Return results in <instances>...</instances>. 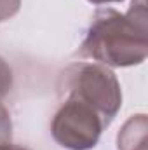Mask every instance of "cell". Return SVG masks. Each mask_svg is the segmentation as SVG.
I'll use <instances>...</instances> for the list:
<instances>
[{
    "label": "cell",
    "mask_w": 148,
    "mask_h": 150,
    "mask_svg": "<svg viewBox=\"0 0 148 150\" xmlns=\"http://www.w3.org/2000/svg\"><path fill=\"white\" fill-rule=\"evenodd\" d=\"M58 100H78L101 115L106 127L122 107V89L117 75L99 63L77 61L68 65L56 82Z\"/></svg>",
    "instance_id": "obj_2"
},
{
    "label": "cell",
    "mask_w": 148,
    "mask_h": 150,
    "mask_svg": "<svg viewBox=\"0 0 148 150\" xmlns=\"http://www.w3.org/2000/svg\"><path fill=\"white\" fill-rule=\"evenodd\" d=\"M0 150H28V149L23 147V145H14V143L7 142V143H0Z\"/></svg>",
    "instance_id": "obj_8"
},
{
    "label": "cell",
    "mask_w": 148,
    "mask_h": 150,
    "mask_svg": "<svg viewBox=\"0 0 148 150\" xmlns=\"http://www.w3.org/2000/svg\"><path fill=\"white\" fill-rule=\"evenodd\" d=\"M94 5H105V4H115V2H124V0H87Z\"/></svg>",
    "instance_id": "obj_9"
},
{
    "label": "cell",
    "mask_w": 148,
    "mask_h": 150,
    "mask_svg": "<svg viewBox=\"0 0 148 150\" xmlns=\"http://www.w3.org/2000/svg\"><path fill=\"white\" fill-rule=\"evenodd\" d=\"M117 150H148L147 113L131 115L117 134Z\"/></svg>",
    "instance_id": "obj_4"
},
{
    "label": "cell",
    "mask_w": 148,
    "mask_h": 150,
    "mask_svg": "<svg viewBox=\"0 0 148 150\" xmlns=\"http://www.w3.org/2000/svg\"><path fill=\"white\" fill-rule=\"evenodd\" d=\"M12 138V120L9 110L0 103V143H7Z\"/></svg>",
    "instance_id": "obj_6"
},
{
    "label": "cell",
    "mask_w": 148,
    "mask_h": 150,
    "mask_svg": "<svg viewBox=\"0 0 148 150\" xmlns=\"http://www.w3.org/2000/svg\"><path fill=\"white\" fill-rule=\"evenodd\" d=\"M12 84H14V75L12 68L9 67V63L0 56V103L9 96V93L12 91Z\"/></svg>",
    "instance_id": "obj_5"
},
{
    "label": "cell",
    "mask_w": 148,
    "mask_h": 150,
    "mask_svg": "<svg viewBox=\"0 0 148 150\" xmlns=\"http://www.w3.org/2000/svg\"><path fill=\"white\" fill-rule=\"evenodd\" d=\"M19 7H21V0H0V23L16 16Z\"/></svg>",
    "instance_id": "obj_7"
},
{
    "label": "cell",
    "mask_w": 148,
    "mask_h": 150,
    "mask_svg": "<svg viewBox=\"0 0 148 150\" xmlns=\"http://www.w3.org/2000/svg\"><path fill=\"white\" fill-rule=\"evenodd\" d=\"M147 21L145 0H132L125 14L101 7L94 12L77 54L108 68L141 65L148 54Z\"/></svg>",
    "instance_id": "obj_1"
},
{
    "label": "cell",
    "mask_w": 148,
    "mask_h": 150,
    "mask_svg": "<svg viewBox=\"0 0 148 150\" xmlns=\"http://www.w3.org/2000/svg\"><path fill=\"white\" fill-rule=\"evenodd\" d=\"M106 129L101 115L78 100H61L51 122L54 142L66 150H91Z\"/></svg>",
    "instance_id": "obj_3"
}]
</instances>
